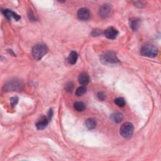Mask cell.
<instances>
[{
    "label": "cell",
    "mask_w": 161,
    "mask_h": 161,
    "mask_svg": "<svg viewBox=\"0 0 161 161\" xmlns=\"http://www.w3.org/2000/svg\"><path fill=\"white\" fill-rule=\"evenodd\" d=\"M101 62L104 65H113L118 64L120 61L113 51H108L102 54L100 57Z\"/></svg>",
    "instance_id": "6da1fadb"
},
{
    "label": "cell",
    "mask_w": 161,
    "mask_h": 161,
    "mask_svg": "<svg viewBox=\"0 0 161 161\" xmlns=\"http://www.w3.org/2000/svg\"><path fill=\"white\" fill-rule=\"evenodd\" d=\"M141 54L145 57H155L157 55L158 48L152 44H146L141 48Z\"/></svg>",
    "instance_id": "7a4b0ae2"
},
{
    "label": "cell",
    "mask_w": 161,
    "mask_h": 161,
    "mask_svg": "<svg viewBox=\"0 0 161 161\" xmlns=\"http://www.w3.org/2000/svg\"><path fill=\"white\" fill-rule=\"evenodd\" d=\"M48 48L45 45L37 44L32 48V55L34 59L40 60L47 53Z\"/></svg>",
    "instance_id": "3957f363"
},
{
    "label": "cell",
    "mask_w": 161,
    "mask_h": 161,
    "mask_svg": "<svg viewBox=\"0 0 161 161\" xmlns=\"http://www.w3.org/2000/svg\"><path fill=\"white\" fill-rule=\"evenodd\" d=\"M120 134L125 138H130L134 132V127L132 123L127 122L123 123L120 127Z\"/></svg>",
    "instance_id": "277c9868"
},
{
    "label": "cell",
    "mask_w": 161,
    "mask_h": 161,
    "mask_svg": "<svg viewBox=\"0 0 161 161\" xmlns=\"http://www.w3.org/2000/svg\"><path fill=\"white\" fill-rule=\"evenodd\" d=\"M113 12V8L109 4L103 5L99 10V15L103 18L109 17Z\"/></svg>",
    "instance_id": "5b68a950"
},
{
    "label": "cell",
    "mask_w": 161,
    "mask_h": 161,
    "mask_svg": "<svg viewBox=\"0 0 161 161\" xmlns=\"http://www.w3.org/2000/svg\"><path fill=\"white\" fill-rule=\"evenodd\" d=\"M22 86V82L19 80H14L6 84L5 86V89L6 91H10L18 90L21 88Z\"/></svg>",
    "instance_id": "8992f818"
},
{
    "label": "cell",
    "mask_w": 161,
    "mask_h": 161,
    "mask_svg": "<svg viewBox=\"0 0 161 161\" xmlns=\"http://www.w3.org/2000/svg\"><path fill=\"white\" fill-rule=\"evenodd\" d=\"M91 13L89 10L86 8H80L78 11V17L81 21H87L89 19Z\"/></svg>",
    "instance_id": "52a82bcc"
},
{
    "label": "cell",
    "mask_w": 161,
    "mask_h": 161,
    "mask_svg": "<svg viewBox=\"0 0 161 161\" xmlns=\"http://www.w3.org/2000/svg\"><path fill=\"white\" fill-rule=\"evenodd\" d=\"M118 32L113 27H109L104 32V35L107 38L109 39H115L118 36Z\"/></svg>",
    "instance_id": "ba28073f"
},
{
    "label": "cell",
    "mask_w": 161,
    "mask_h": 161,
    "mask_svg": "<svg viewBox=\"0 0 161 161\" xmlns=\"http://www.w3.org/2000/svg\"><path fill=\"white\" fill-rule=\"evenodd\" d=\"M2 13L5 15V17L8 20H11V18H13L15 19L16 21H18L21 18L20 15H18L17 13L11 10H8V9L3 10Z\"/></svg>",
    "instance_id": "9c48e42d"
},
{
    "label": "cell",
    "mask_w": 161,
    "mask_h": 161,
    "mask_svg": "<svg viewBox=\"0 0 161 161\" xmlns=\"http://www.w3.org/2000/svg\"><path fill=\"white\" fill-rule=\"evenodd\" d=\"M49 122L50 120H48L47 116L42 117L40 120H39L36 123V127L38 130H44L47 127V126L48 125V123Z\"/></svg>",
    "instance_id": "30bf717a"
},
{
    "label": "cell",
    "mask_w": 161,
    "mask_h": 161,
    "mask_svg": "<svg viewBox=\"0 0 161 161\" xmlns=\"http://www.w3.org/2000/svg\"><path fill=\"white\" fill-rule=\"evenodd\" d=\"M89 75L86 73H81L79 76V78H78V81L80 85H82V86H86L88 84L89 82Z\"/></svg>",
    "instance_id": "8fae6325"
},
{
    "label": "cell",
    "mask_w": 161,
    "mask_h": 161,
    "mask_svg": "<svg viewBox=\"0 0 161 161\" xmlns=\"http://www.w3.org/2000/svg\"><path fill=\"white\" fill-rule=\"evenodd\" d=\"M129 25L133 31H137L140 26V19L137 18H132L129 20Z\"/></svg>",
    "instance_id": "7c38bea8"
},
{
    "label": "cell",
    "mask_w": 161,
    "mask_h": 161,
    "mask_svg": "<svg viewBox=\"0 0 161 161\" xmlns=\"http://www.w3.org/2000/svg\"><path fill=\"white\" fill-rule=\"evenodd\" d=\"M110 118H111V120L113 121L114 123H120L123 120V115L121 113H118V112H116V113H114L112 114L110 116Z\"/></svg>",
    "instance_id": "4fadbf2b"
},
{
    "label": "cell",
    "mask_w": 161,
    "mask_h": 161,
    "mask_svg": "<svg viewBox=\"0 0 161 161\" xmlns=\"http://www.w3.org/2000/svg\"><path fill=\"white\" fill-rule=\"evenodd\" d=\"M78 58V55L77 52L75 51H72L69 55L67 60L70 64L74 65L76 63Z\"/></svg>",
    "instance_id": "5bb4252c"
},
{
    "label": "cell",
    "mask_w": 161,
    "mask_h": 161,
    "mask_svg": "<svg viewBox=\"0 0 161 161\" xmlns=\"http://www.w3.org/2000/svg\"><path fill=\"white\" fill-rule=\"evenodd\" d=\"M85 125L89 130H93L95 128L96 126V123L93 118H88L86 120Z\"/></svg>",
    "instance_id": "9a60e30c"
},
{
    "label": "cell",
    "mask_w": 161,
    "mask_h": 161,
    "mask_svg": "<svg viewBox=\"0 0 161 161\" xmlns=\"http://www.w3.org/2000/svg\"><path fill=\"white\" fill-rule=\"evenodd\" d=\"M74 108L78 111H82L85 110L86 106L84 103L81 101H78V102L74 103Z\"/></svg>",
    "instance_id": "2e32d148"
},
{
    "label": "cell",
    "mask_w": 161,
    "mask_h": 161,
    "mask_svg": "<svg viewBox=\"0 0 161 161\" xmlns=\"http://www.w3.org/2000/svg\"><path fill=\"white\" fill-rule=\"evenodd\" d=\"M86 92V88L85 86H82L77 89L76 91V94L78 96H81L83 94H85Z\"/></svg>",
    "instance_id": "e0dca14e"
},
{
    "label": "cell",
    "mask_w": 161,
    "mask_h": 161,
    "mask_svg": "<svg viewBox=\"0 0 161 161\" xmlns=\"http://www.w3.org/2000/svg\"><path fill=\"white\" fill-rule=\"evenodd\" d=\"M115 103L120 107H123L125 105V100L123 98H118L115 100Z\"/></svg>",
    "instance_id": "ac0fdd59"
},
{
    "label": "cell",
    "mask_w": 161,
    "mask_h": 161,
    "mask_svg": "<svg viewBox=\"0 0 161 161\" xmlns=\"http://www.w3.org/2000/svg\"><path fill=\"white\" fill-rule=\"evenodd\" d=\"M74 89V85L73 82H69L66 86V89L68 92H72Z\"/></svg>",
    "instance_id": "d6986e66"
},
{
    "label": "cell",
    "mask_w": 161,
    "mask_h": 161,
    "mask_svg": "<svg viewBox=\"0 0 161 161\" xmlns=\"http://www.w3.org/2000/svg\"><path fill=\"white\" fill-rule=\"evenodd\" d=\"M18 101V98L17 97H13V98H11L10 99V103H11V106L13 107L16 105Z\"/></svg>",
    "instance_id": "ffe728a7"
},
{
    "label": "cell",
    "mask_w": 161,
    "mask_h": 161,
    "mask_svg": "<svg viewBox=\"0 0 161 161\" xmlns=\"http://www.w3.org/2000/svg\"><path fill=\"white\" fill-rule=\"evenodd\" d=\"M98 99L100 100L104 101L106 98V95L103 92H99L98 93Z\"/></svg>",
    "instance_id": "44dd1931"
},
{
    "label": "cell",
    "mask_w": 161,
    "mask_h": 161,
    "mask_svg": "<svg viewBox=\"0 0 161 161\" xmlns=\"http://www.w3.org/2000/svg\"><path fill=\"white\" fill-rule=\"evenodd\" d=\"M134 5L135 6L138 7V8H142L143 6H145V2H134Z\"/></svg>",
    "instance_id": "7402d4cb"
},
{
    "label": "cell",
    "mask_w": 161,
    "mask_h": 161,
    "mask_svg": "<svg viewBox=\"0 0 161 161\" xmlns=\"http://www.w3.org/2000/svg\"><path fill=\"white\" fill-rule=\"evenodd\" d=\"M52 115H53V111H52V109H50L49 111H48V115H47V118L48 120H49L50 121L52 119Z\"/></svg>",
    "instance_id": "603a6c76"
},
{
    "label": "cell",
    "mask_w": 161,
    "mask_h": 161,
    "mask_svg": "<svg viewBox=\"0 0 161 161\" xmlns=\"http://www.w3.org/2000/svg\"><path fill=\"white\" fill-rule=\"evenodd\" d=\"M100 32L98 30H94L92 32L93 36H100Z\"/></svg>",
    "instance_id": "cb8c5ba5"
}]
</instances>
